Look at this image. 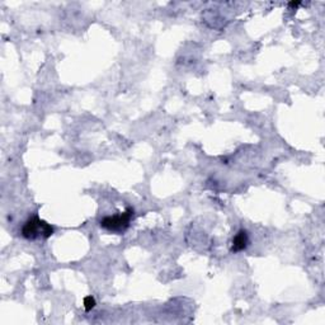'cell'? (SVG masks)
Masks as SVG:
<instances>
[{
	"label": "cell",
	"mask_w": 325,
	"mask_h": 325,
	"mask_svg": "<svg viewBox=\"0 0 325 325\" xmlns=\"http://www.w3.org/2000/svg\"><path fill=\"white\" fill-rule=\"evenodd\" d=\"M54 234V227L46 221L41 220L38 216L28 218L22 227V236L28 240L49 239Z\"/></svg>",
	"instance_id": "obj_1"
},
{
	"label": "cell",
	"mask_w": 325,
	"mask_h": 325,
	"mask_svg": "<svg viewBox=\"0 0 325 325\" xmlns=\"http://www.w3.org/2000/svg\"><path fill=\"white\" fill-rule=\"evenodd\" d=\"M95 305H97L95 304V298L93 296H86L84 298V309H85V311H90L92 309H94Z\"/></svg>",
	"instance_id": "obj_4"
},
{
	"label": "cell",
	"mask_w": 325,
	"mask_h": 325,
	"mask_svg": "<svg viewBox=\"0 0 325 325\" xmlns=\"http://www.w3.org/2000/svg\"><path fill=\"white\" fill-rule=\"evenodd\" d=\"M132 218H134V210L127 209L126 211L118 212L117 215L107 216L101 220V227L109 233L122 234L129 229Z\"/></svg>",
	"instance_id": "obj_2"
},
{
	"label": "cell",
	"mask_w": 325,
	"mask_h": 325,
	"mask_svg": "<svg viewBox=\"0 0 325 325\" xmlns=\"http://www.w3.org/2000/svg\"><path fill=\"white\" fill-rule=\"evenodd\" d=\"M249 244V235L246 230H239L238 234L234 236L233 239V246H231V252L239 253L248 246Z\"/></svg>",
	"instance_id": "obj_3"
},
{
	"label": "cell",
	"mask_w": 325,
	"mask_h": 325,
	"mask_svg": "<svg viewBox=\"0 0 325 325\" xmlns=\"http://www.w3.org/2000/svg\"><path fill=\"white\" fill-rule=\"evenodd\" d=\"M300 1H291V3L289 4V6H291V8H298V5H300Z\"/></svg>",
	"instance_id": "obj_5"
}]
</instances>
